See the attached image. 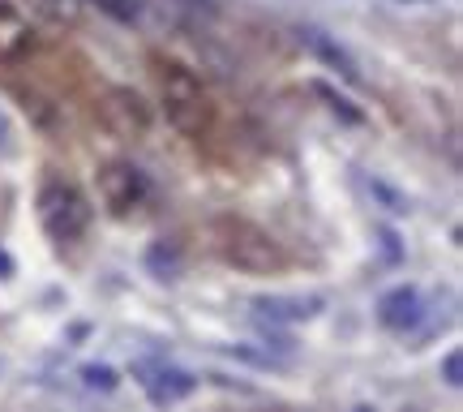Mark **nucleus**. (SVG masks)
Instances as JSON below:
<instances>
[{"label": "nucleus", "mask_w": 463, "mask_h": 412, "mask_svg": "<svg viewBox=\"0 0 463 412\" xmlns=\"http://www.w3.org/2000/svg\"><path fill=\"white\" fill-rule=\"evenodd\" d=\"M155 82H159V103H164L167 125L189 138V142H202L215 129V103L206 95V86L198 82V73L181 61H164L155 56Z\"/></svg>", "instance_id": "obj_1"}, {"label": "nucleus", "mask_w": 463, "mask_h": 412, "mask_svg": "<svg viewBox=\"0 0 463 412\" xmlns=\"http://www.w3.org/2000/svg\"><path fill=\"white\" fill-rule=\"evenodd\" d=\"M211 236H215L219 258L245 275H279L288 266V254L283 245L253 219H241V215H219L211 224Z\"/></svg>", "instance_id": "obj_2"}, {"label": "nucleus", "mask_w": 463, "mask_h": 412, "mask_svg": "<svg viewBox=\"0 0 463 412\" xmlns=\"http://www.w3.org/2000/svg\"><path fill=\"white\" fill-rule=\"evenodd\" d=\"M34 206H39V224H43V232H48L56 245H78L86 232H90V219H95V206H90V198H86V189L78 181L61 177V172L43 177Z\"/></svg>", "instance_id": "obj_3"}, {"label": "nucleus", "mask_w": 463, "mask_h": 412, "mask_svg": "<svg viewBox=\"0 0 463 412\" xmlns=\"http://www.w3.org/2000/svg\"><path fill=\"white\" fill-rule=\"evenodd\" d=\"M99 202L108 206V215L129 219L150 202V177L129 159H112L99 168Z\"/></svg>", "instance_id": "obj_4"}, {"label": "nucleus", "mask_w": 463, "mask_h": 412, "mask_svg": "<svg viewBox=\"0 0 463 412\" xmlns=\"http://www.w3.org/2000/svg\"><path fill=\"white\" fill-rule=\"evenodd\" d=\"M99 120L103 129L112 133V138H146L150 125H155V112H150V103L133 91V86H108L99 95Z\"/></svg>", "instance_id": "obj_5"}, {"label": "nucleus", "mask_w": 463, "mask_h": 412, "mask_svg": "<svg viewBox=\"0 0 463 412\" xmlns=\"http://www.w3.org/2000/svg\"><path fill=\"white\" fill-rule=\"evenodd\" d=\"M39 48L31 17L17 9L14 0H0V65H22Z\"/></svg>", "instance_id": "obj_6"}, {"label": "nucleus", "mask_w": 463, "mask_h": 412, "mask_svg": "<svg viewBox=\"0 0 463 412\" xmlns=\"http://www.w3.org/2000/svg\"><path fill=\"white\" fill-rule=\"evenodd\" d=\"M420 318H425V297L416 292L412 283H399L378 301V322L386 331H403L408 335V331L420 327Z\"/></svg>", "instance_id": "obj_7"}, {"label": "nucleus", "mask_w": 463, "mask_h": 412, "mask_svg": "<svg viewBox=\"0 0 463 412\" xmlns=\"http://www.w3.org/2000/svg\"><path fill=\"white\" fill-rule=\"evenodd\" d=\"M137 374H142V387H146V396L155 404H181L198 387V378L176 369V365H137Z\"/></svg>", "instance_id": "obj_8"}, {"label": "nucleus", "mask_w": 463, "mask_h": 412, "mask_svg": "<svg viewBox=\"0 0 463 412\" xmlns=\"http://www.w3.org/2000/svg\"><path fill=\"white\" fill-rule=\"evenodd\" d=\"M317 305L322 301H300V297H258L253 301V310L262 313V318H270V322H300V318H309V313H317Z\"/></svg>", "instance_id": "obj_9"}, {"label": "nucleus", "mask_w": 463, "mask_h": 412, "mask_svg": "<svg viewBox=\"0 0 463 412\" xmlns=\"http://www.w3.org/2000/svg\"><path fill=\"white\" fill-rule=\"evenodd\" d=\"M300 39H305V43L314 48V56H317V61H326V65H335V69H339V73H344L347 82H356V78H361V69H356V61H352V56H347V52L339 48L335 39H326V34H322V31H305V34H300Z\"/></svg>", "instance_id": "obj_10"}, {"label": "nucleus", "mask_w": 463, "mask_h": 412, "mask_svg": "<svg viewBox=\"0 0 463 412\" xmlns=\"http://www.w3.org/2000/svg\"><path fill=\"white\" fill-rule=\"evenodd\" d=\"M34 17H43L52 26H78L82 22L86 0H26Z\"/></svg>", "instance_id": "obj_11"}, {"label": "nucleus", "mask_w": 463, "mask_h": 412, "mask_svg": "<svg viewBox=\"0 0 463 412\" xmlns=\"http://www.w3.org/2000/svg\"><path fill=\"white\" fill-rule=\"evenodd\" d=\"M181 266H184V258H181V245H176V241H155V245L146 249V271L150 275H159V280H176V275H181Z\"/></svg>", "instance_id": "obj_12"}, {"label": "nucleus", "mask_w": 463, "mask_h": 412, "mask_svg": "<svg viewBox=\"0 0 463 412\" xmlns=\"http://www.w3.org/2000/svg\"><path fill=\"white\" fill-rule=\"evenodd\" d=\"M314 95H322V100H326V108H331L344 125H352V129H356V125H364V112H361V108H352V100H347V95H339L335 86L314 82Z\"/></svg>", "instance_id": "obj_13"}, {"label": "nucleus", "mask_w": 463, "mask_h": 412, "mask_svg": "<svg viewBox=\"0 0 463 412\" xmlns=\"http://www.w3.org/2000/svg\"><path fill=\"white\" fill-rule=\"evenodd\" d=\"M369 194H373V198H378L391 215H408V198L399 194L395 185H386V181H382V177H369Z\"/></svg>", "instance_id": "obj_14"}, {"label": "nucleus", "mask_w": 463, "mask_h": 412, "mask_svg": "<svg viewBox=\"0 0 463 412\" xmlns=\"http://www.w3.org/2000/svg\"><path fill=\"white\" fill-rule=\"evenodd\" d=\"M90 5H99V14H108L112 22H120V26H133V22L142 17V5H137V0H90Z\"/></svg>", "instance_id": "obj_15"}, {"label": "nucleus", "mask_w": 463, "mask_h": 412, "mask_svg": "<svg viewBox=\"0 0 463 412\" xmlns=\"http://www.w3.org/2000/svg\"><path fill=\"white\" fill-rule=\"evenodd\" d=\"M82 382L90 387V391H116V369L112 365H82Z\"/></svg>", "instance_id": "obj_16"}, {"label": "nucleus", "mask_w": 463, "mask_h": 412, "mask_svg": "<svg viewBox=\"0 0 463 412\" xmlns=\"http://www.w3.org/2000/svg\"><path fill=\"white\" fill-rule=\"evenodd\" d=\"M442 378H447V387H459L463 382V357L459 352H447V361H442Z\"/></svg>", "instance_id": "obj_17"}, {"label": "nucleus", "mask_w": 463, "mask_h": 412, "mask_svg": "<svg viewBox=\"0 0 463 412\" xmlns=\"http://www.w3.org/2000/svg\"><path fill=\"white\" fill-rule=\"evenodd\" d=\"M14 150V125H9V116L0 112V155H9Z\"/></svg>", "instance_id": "obj_18"}, {"label": "nucleus", "mask_w": 463, "mask_h": 412, "mask_svg": "<svg viewBox=\"0 0 463 412\" xmlns=\"http://www.w3.org/2000/svg\"><path fill=\"white\" fill-rule=\"evenodd\" d=\"M5 275H14V258H9V254L0 249V280H5Z\"/></svg>", "instance_id": "obj_19"}]
</instances>
